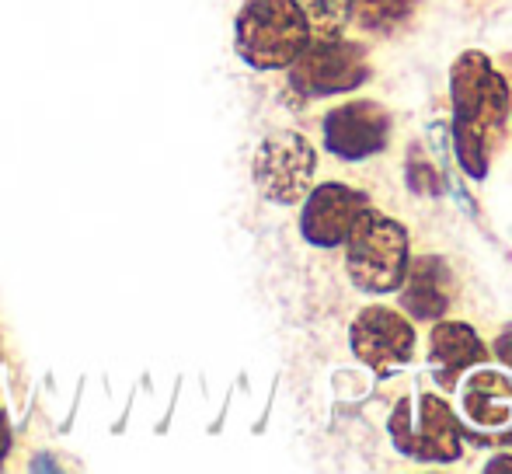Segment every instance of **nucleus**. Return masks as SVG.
I'll list each match as a JSON object with an SVG mask.
<instances>
[{
  "mask_svg": "<svg viewBox=\"0 0 512 474\" xmlns=\"http://www.w3.org/2000/svg\"><path fill=\"white\" fill-rule=\"evenodd\" d=\"M310 42L300 0H244L234 25V49L251 70H286Z\"/></svg>",
  "mask_w": 512,
  "mask_h": 474,
  "instance_id": "3",
  "label": "nucleus"
},
{
  "mask_svg": "<svg viewBox=\"0 0 512 474\" xmlns=\"http://www.w3.org/2000/svg\"><path fill=\"white\" fill-rule=\"evenodd\" d=\"M453 109V154L471 182L488 178L492 157L499 154L509 129L512 91L506 77L481 49H467L450 67Z\"/></svg>",
  "mask_w": 512,
  "mask_h": 474,
  "instance_id": "1",
  "label": "nucleus"
},
{
  "mask_svg": "<svg viewBox=\"0 0 512 474\" xmlns=\"http://www.w3.org/2000/svg\"><path fill=\"white\" fill-rule=\"evenodd\" d=\"M408 185L415 192H422V196H439V192H443V175H439L425 157L415 154L408 161Z\"/></svg>",
  "mask_w": 512,
  "mask_h": 474,
  "instance_id": "15",
  "label": "nucleus"
},
{
  "mask_svg": "<svg viewBox=\"0 0 512 474\" xmlns=\"http://www.w3.org/2000/svg\"><path fill=\"white\" fill-rule=\"evenodd\" d=\"M418 419L411 412V401L401 398L387 419V433L401 457L418 464H453L464 457V426L453 415L450 401L439 394H418Z\"/></svg>",
  "mask_w": 512,
  "mask_h": 474,
  "instance_id": "4",
  "label": "nucleus"
},
{
  "mask_svg": "<svg viewBox=\"0 0 512 474\" xmlns=\"http://www.w3.org/2000/svg\"><path fill=\"white\" fill-rule=\"evenodd\" d=\"M411 258L408 227L366 206L345 237V276L366 297L398 293Z\"/></svg>",
  "mask_w": 512,
  "mask_h": 474,
  "instance_id": "2",
  "label": "nucleus"
},
{
  "mask_svg": "<svg viewBox=\"0 0 512 474\" xmlns=\"http://www.w3.org/2000/svg\"><path fill=\"white\" fill-rule=\"evenodd\" d=\"M485 471H512V454H499L485 464Z\"/></svg>",
  "mask_w": 512,
  "mask_h": 474,
  "instance_id": "18",
  "label": "nucleus"
},
{
  "mask_svg": "<svg viewBox=\"0 0 512 474\" xmlns=\"http://www.w3.org/2000/svg\"><path fill=\"white\" fill-rule=\"evenodd\" d=\"M370 206V199L359 189L342 182H324L304 196V210H300V234L314 248H342L349 237L352 224L359 213Z\"/></svg>",
  "mask_w": 512,
  "mask_h": 474,
  "instance_id": "9",
  "label": "nucleus"
},
{
  "mask_svg": "<svg viewBox=\"0 0 512 474\" xmlns=\"http://www.w3.org/2000/svg\"><path fill=\"white\" fill-rule=\"evenodd\" d=\"M310 25V39H328L342 35V28L352 21V0H300Z\"/></svg>",
  "mask_w": 512,
  "mask_h": 474,
  "instance_id": "14",
  "label": "nucleus"
},
{
  "mask_svg": "<svg viewBox=\"0 0 512 474\" xmlns=\"http://www.w3.org/2000/svg\"><path fill=\"white\" fill-rule=\"evenodd\" d=\"M290 88L304 98H331L349 95L370 81V63L366 49L342 35L328 39H310L304 53L290 63Z\"/></svg>",
  "mask_w": 512,
  "mask_h": 474,
  "instance_id": "5",
  "label": "nucleus"
},
{
  "mask_svg": "<svg viewBox=\"0 0 512 474\" xmlns=\"http://www.w3.org/2000/svg\"><path fill=\"white\" fill-rule=\"evenodd\" d=\"M7 450H11V422H7L4 408H0V468L7 461Z\"/></svg>",
  "mask_w": 512,
  "mask_h": 474,
  "instance_id": "16",
  "label": "nucleus"
},
{
  "mask_svg": "<svg viewBox=\"0 0 512 474\" xmlns=\"http://www.w3.org/2000/svg\"><path fill=\"white\" fill-rule=\"evenodd\" d=\"M512 394V384L502 373L495 370H485V373H474L471 384L464 387V408L471 415L474 426L481 429H499L506 426L512 419V408L509 405H492L499 398H509Z\"/></svg>",
  "mask_w": 512,
  "mask_h": 474,
  "instance_id": "12",
  "label": "nucleus"
},
{
  "mask_svg": "<svg viewBox=\"0 0 512 474\" xmlns=\"http://www.w3.org/2000/svg\"><path fill=\"white\" fill-rule=\"evenodd\" d=\"M453 269L446 258L439 255H422L408 258L405 279L398 286L401 311L415 321H439L446 318L453 304Z\"/></svg>",
  "mask_w": 512,
  "mask_h": 474,
  "instance_id": "11",
  "label": "nucleus"
},
{
  "mask_svg": "<svg viewBox=\"0 0 512 474\" xmlns=\"http://www.w3.org/2000/svg\"><path fill=\"white\" fill-rule=\"evenodd\" d=\"M492 349L481 342V335L474 332L467 321H432L429 332V363L432 377L443 391H457L460 377L474 366L488 363Z\"/></svg>",
  "mask_w": 512,
  "mask_h": 474,
  "instance_id": "10",
  "label": "nucleus"
},
{
  "mask_svg": "<svg viewBox=\"0 0 512 474\" xmlns=\"http://www.w3.org/2000/svg\"><path fill=\"white\" fill-rule=\"evenodd\" d=\"M317 150L297 129H276L269 133L255 150L251 175L255 185L269 203L276 206H297L314 185Z\"/></svg>",
  "mask_w": 512,
  "mask_h": 474,
  "instance_id": "6",
  "label": "nucleus"
},
{
  "mask_svg": "<svg viewBox=\"0 0 512 474\" xmlns=\"http://www.w3.org/2000/svg\"><path fill=\"white\" fill-rule=\"evenodd\" d=\"M495 353H499L502 363L512 370V328H506V332L499 335V342H495Z\"/></svg>",
  "mask_w": 512,
  "mask_h": 474,
  "instance_id": "17",
  "label": "nucleus"
},
{
  "mask_svg": "<svg viewBox=\"0 0 512 474\" xmlns=\"http://www.w3.org/2000/svg\"><path fill=\"white\" fill-rule=\"evenodd\" d=\"M422 0H352V18L363 32L394 35L418 14Z\"/></svg>",
  "mask_w": 512,
  "mask_h": 474,
  "instance_id": "13",
  "label": "nucleus"
},
{
  "mask_svg": "<svg viewBox=\"0 0 512 474\" xmlns=\"http://www.w3.org/2000/svg\"><path fill=\"white\" fill-rule=\"evenodd\" d=\"M349 346L352 356L370 366L377 377H391L394 370L415 359V325L401 318V311L394 307L370 304L352 318Z\"/></svg>",
  "mask_w": 512,
  "mask_h": 474,
  "instance_id": "7",
  "label": "nucleus"
},
{
  "mask_svg": "<svg viewBox=\"0 0 512 474\" xmlns=\"http://www.w3.org/2000/svg\"><path fill=\"white\" fill-rule=\"evenodd\" d=\"M391 112L370 98H356L338 109H331L321 122L324 150L338 161H366L373 154H384L391 140Z\"/></svg>",
  "mask_w": 512,
  "mask_h": 474,
  "instance_id": "8",
  "label": "nucleus"
}]
</instances>
